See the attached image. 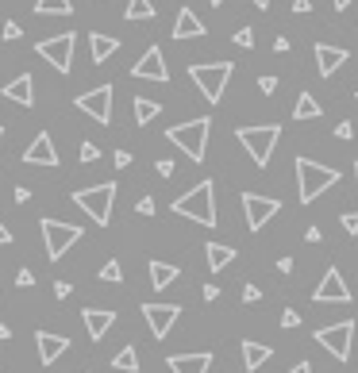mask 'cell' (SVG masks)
I'll return each instance as SVG.
<instances>
[{
	"label": "cell",
	"mask_w": 358,
	"mask_h": 373,
	"mask_svg": "<svg viewBox=\"0 0 358 373\" xmlns=\"http://www.w3.org/2000/svg\"><path fill=\"white\" fill-rule=\"evenodd\" d=\"M219 296V285H205V300H216Z\"/></svg>",
	"instance_id": "cell-51"
},
{
	"label": "cell",
	"mask_w": 358,
	"mask_h": 373,
	"mask_svg": "<svg viewBox=\"0 0 358 373\" xmlns=\"http://www.w3.org/2000/svg\"><path fill=\"white\" fill-rule=\"evenodd\" d=\"M12 197H15V204H27V200H31V189H27V185H20Z\"/></svg>",
	"instance_id": "cell-44"
},
{
	"label": "cell",
	"mask_w": 358,
	"mask_h": 373,
	"mask_svg": "<svg viewBox=\"0 0 358 373\" xmlns=\"http://www.w3.org/2000/svg\"><path fill=\"white\" fill-rule=\"evenodd\" d=\"M112 166H116V169H127V166H132V154H127V150H116V158H112Z\"/></svg>",
	"instance_id": "cell-41"
},
{
	"label": "cell",
	"mask_w": 358,
	"mask_h": 373,
	"mask_svg": "<svg viewBox=\"0 0 358 373\" xmlns=\"http://www.w3.org/2000/svg\"><path fill=\"white\" fill-rule=\"evenodd\" d=\"M354 185H358V162H354Z\"/></svg>",
	"instance_id": "cell-54"
},
{
	"label": "cell",
	"mask_w": 358,
	"mask_h": 373,
	"mask_svg": "<svg viewBox=\"0 0 358 373\" xmlns=\"http://www.w3.org/2000/svg\"><path fill=\"white\" fill-rule=\"evenodd\" d=\"M4 242H12V231H8L4 220H0V247H4Z\"/></svg>",
	"instance_id": "cell-49"
},
{
	"label": "cell",
	"mask_w": 358,
	"mask_h": 373,
	"mask_svg": "<svg viewBox=\"0 0 358 373\" xmlns=\"http://www.w3.org/2000/svg\"><path fill=\"white\" fill-rule=\"evenodd\" d=\"M73 104H77V108L85 112V116H93L96 124H112V85L89 89V93H81Z\"/></svg>",
	"instance_id": "cell-11"
},
{
	"label": "cell",
	"mask_w": 358,
	"mask_h": 373,
	"mask_svg": "<svg viewBox=\"0 0 358 373\" xmlns=\"http://www.w3.org/2000/svg\"><path fill=\"white\" fill-rule=\"evenodd\" d=\"M231 43L243 46V51H250V46H255V31H250V27H239V31L231 35Z\"/></svg>",
	"instance_id": "cell-32"
},
{
	"label": "cell",
	"mask_w": 358,
	"mask_h": 373,
	"mask_svg": "<svg viewBox=\"0 0 358 373\" xmlns=\"http://www.w3.org/2000/svg\"><path fill=\"white\" fill-rule=\"evenodd\" d=\"M305 239H308V242H320V239H324V231H320V227H308Z\"/></svg>",
	"instance_id": "cell-48"
},
{
	"label": "cell",
	"mask_w": 358,
	"mask_h": 373,
	"mask_svg": "<svg viewBox=\"0 0 358 373\" xmlns=\"http://www.w3.org/2000/svg\"><path fill=\"white\" fill-rule=\"evenodd\" d=\"M132 108H135V127H146L151 119H158L162 104H158V100H151V96H135Z\"/></svg>",
	"instance_id": "cell-25"
},
{
	"label": "cell",
	"mask_w": 358,
	"mask_h": 373,
	"mask_svg": "<svg viewBox=\"0 0 358 373\" xmlns=\"http://www.w3.org/2000/svg\"><path fill=\"white\" fill-rule=\"evenodd\" d=\"M208 27L197 20V12L193 8H181L177 12V23H174V39H205Z\"/></svg>",
	"instance_id": "cell-21"
},
{
	"label": "cell",
	"mask_w": 358,
	"mask_h": 373,
	"mask_svg": "<svg viewBox=\"0 0 358 373\" xmlns=\"http://www.w3.org/2000/svg\"><path fill=\"white\" fill-rule=\"evenodd\" d=\"M250 4H255V8H270V0H250Z\"/></svg>",
	"instance_id": "cell-53"
},
{
	"label": "cell",
	"mask_w": 358,
	"mask_h": 373,
	"mask_svg": "<svg viewBox=\"0 0 358 373\" xmlns=\"http://www.w3.org/2000/svg\"><path fill=\"white\" fill-rule=\"evenodd\" d=\"M89 51H93V62H104L120 51V39L116 35H104V31H93L89 35Z\"/></svg>",
	"instance_id": "cell-23"
},
{
	"label": "cell",
	"mask_w": 358,
	"mask_h": 373,
	"mask_svg": "<svg viewBox=\"0 0 358 373\" xmlns=\"http://www.w3.org/2000/svg\"><path fill=\"white\" fill-rule=\"evenodd\" d=\"M177 277H181V270H177V266H170V262H151V285H154V289L174 285Z\"/></svg>",
	"instance_id": "cell-26"
},
{
	"label": "cell",
	"mask_w": 358,
	"mask_h": 373,
	"mask_svg": "<svg viewBox=\"0 0 358 373\" xmlns=\"http://www.w3.org/2000/svg\"><path fill=\"white\" fill-rule=\"evenodd\" d=\"M135 212H139V216H154V200H151V197H143L139 204H135Z\"/></svg>",
	"instance_id": "cell-42"
},
{
	"label": "cell",
	"mask_w": 358,
	"mask_h": 373,
	"mask_svg": "<svg viewBox=\"0 0 358 373\" xmlns=\"http://www.w3.org/2000/svg\"><path fill=\"white\" fill-rule=\"evenodd\" d=\"M239 143H243V150L250 154V158L258 162V169L262 166H270V158H274V147H278V139H281V127L278 124H258V127H239Z\"/></svg>",
	"instance_id": "cell-5"
},
{
	"label": "cell",
	"mask_w": 358,
	"mask_h": 373,
	"mask_svg": "<svg viewBox=\"0 0 358 373\" xmlns=\"http://www.w3.org/2000/svg\"><path fill=\"white\" fill-rule=\"evenodd\" d=\"M96 158H101V150L93 143H81V162H96Z\"/></svg>",
	"instance_id": "cell-39"
},
{
	"label": "cell",
	"mask_w": 358,
	"mask_h": 373,
	"mask_svg": "<svg viewBox=\"0 0 358 373\" xmlns=\"http://www.w3.org/2000/svg\"><path fill=\"white\" fill-rule=\"evenodd\" d=\"M154 169H158V177H174V162H170V158H162Z\"/></svg>",
	"instance_id": "cell-43"
},
{
	"label": "cell",
	"mask_w": 358,
	"mask_h": 373,
	"mask_svg": "<svg viewBox=\"0 0 358 373\" xmlns=\"http://www.w3.org/2000/svg\"><path fill=\"white\" fill-rule=\"evenodd\" d=\"M35 346H39V362H43V366H54V362L66 354L70 339L66 335H54V331H35Z\"/></svg>",
	"instance_id": "cell-17"
},
{
	"label": "cell",
	"mask_w": 358,
	"mask_h": 373,
	"mask_svg": "<svg viewBox=\"0 0 358 373\" xmlns=\"http://www.w3.org/2000/svg\"><path fill=\"white\" fill-rule=\"evenodd\" d=\"M293 12H297V15L312 12V0H293Z\"/></svg>",
	"instance_id": "cell-45"
},
{
	"label": "cell",
	"mask_w": 358,
	"mask_h": 373,
	"mask_svg": "<svg viewBox=\"0 0 358 373\" xmlns=\"http://www.w3.org/2000/svg\"><path fill=\"white\" fill-rule=\"evenodd\" d=\"M35 12L39 15H70L73 4L70 0H35Z\"/></svg>",
	"instance_id": "cell-30"
},
{
	"label": "cell",
	"mask_w": 358,
	"mask_h": 373,
	"mask_svg": "<svg viewBox=\"0 0 358 373\" xmlns=\"http://www.w3.org/2000/svg\"><path fill=\"white\" fill-rule=\"evenodd\" d=\"M39 227H43V247H46V258H51V262H58V258L66 254L73 242H81V227H77V223L39 220Z\"/></svg>",
	"instance_id": "cell-7"
},
{
	"label": "cell",
	"mask_w": 358,
	"mask_h": 373,
	"mask_svg": "<svg viewBox=\"0 0 358 373\" xmlns=\"http://www.w3.org/2000/svg\"><path fill=\"white\" fill-rule=\"evenodd\" d=\"M289 51V39L281 35V39H274V54H286Z\"/></svg>",
	"instance_id": "cell-47"
},
{
	"label": "cell",
	"mask_w": 358,
	"mask_h": 373,
	"mask_svg": "<svg viewBox=\"0 0 358 373\" xmlns=\"http://www.w3.org/2000/svg\"><path fill=\"white\" fill-rule=\"evenodd\" d=\"M243 212H247V227H250V231H262V227L281 212V200L262 197V192H243Z\"/></svg>",
	"instance_id": "cell-10"
},
{
	"label": "cell",
	"mask_w": 358,
	"mask_h": 373,
	"mask_svg": "<svg viewBox=\"0 0 358 373\" xmlns=\"http://www.w3.org/2000/svg\"><path fill=\"white\" fill-rule=\"evenodd\" d=\"M354 100H358V93H354Z\"/></svg>",
	"instance_id": "cell-57"
},
{
	"label": "cell",
	"mask_w": 358,
	"mask_h": 373,
	"mask_svg": "<svg viewBox=\"0 0 358 373\" xmlns=\"http://www.w3.org/2000/svg\"><path fill=\"white\" fill-rule=\"evenodd\" d=\"M101 281H108V285H120V281H124V266H120L116 258H112V262H104V266H101Z\"/></svg>",
	"instance_id": "cell-31"
},
{
	"label": "cell",
	"mask_w": 358,
	"mask_h": 373,
	"mask_svg": "<svg viewBox=\"0 0 358 373\" xmlns=\"http://www.w3.org/2000/svg\"><path fill=\"white\" fill-rule=\"evenodd\" d=\"M73 31H62V35H51V39H39L35 43V51H39V58L43 62H51L58 74H70L73 70Z\"/></svg>",
	"instance_id": "cell-8"
},
{
	"label": "cell",
	"mask_w": 358,
	"mask_h": 373,
	"mask_svg": "<svg viewBox=\"0 0 358 373\" xmlns=\"http://www.w3.org/2000/svg\"><path fill=\"white\" fill-rule=\"evenodd\" d=\"M255 300H262V289H258V285H243V304H255Z\"/></svg>",
	"instance_id": "cell-37"
},
{
	"label": "cell",
	"mask_w": 358,
	"mask_h": 373,
	"mask_svg": "<svg viewBox=\"0 0 358 373\" xmlns=\"http://www.w3.org/2000/svg\"><path fill=\"white\" fill-rule=\"evenodd\" d=\"M208 4H216V8H219V4H224V0H208Z\"/></svg>",
	"instance_id": "cell-55"
},
{
	"label": "cell",
	"mask_w": 358,
	"mask_h": 373,
	"mask_svg": "<svg viewBox=\"0 0 358 373\" xmlns=\"http://www.w3.org/2000/svg\"><path fill=\"white\" fill-rule=\"evenodd\" d=\"M312 300L316 304H351V289H347V281H343V273L331 266L328 273H324V281L312 289Z\"/></svg>",
	"instance_id": "cell-12"
},
{
	"label": "cell",
	"mask_w": 358,
	"mask_h": 373,
	"mask_svg": "<svg viewBox=\"0 0 358 373\" xmlns=\"http://www.w3.org/2000/svg\"><path fill=\"white\" fill-rule=\"evenodd\" d=\"M0 93H4V100H15V104H23V108H31V104H35V81H31V74H20L15 81H8Z\"/></svg>",
	"instance_id": "cell-19"
},
{
	"label": "cell",
	"mask_w": 358,
	"mask_h": 373,
	"mask_svg": "<svg viewBox=\"0 0 358 373\" xmlns=\"http://www.w3.org/2000/svg\"><path fill=\"white\" fill-rule=\"evenodd\" d=\"M339 223H343L347 235H358V212H343V216H339Z\"/></svg>",
	"instance_id": "cell-33"
},
{
	"label": "cell",
	"mask_w": 358,
	"mask_h": 373,
	"mask_svg": "<svg viewBox=\"0 0 358 373\" xmlns=\"http://www.w3.org/2000/svg\"><path fill=\"white\" fill-rule=\"evenodd\" d=\"M351 339H354V320H343V323H331V327L316 331V343L335 362H351Z\"/></svg>",
	"instance_id": "cell-9"
},
{
	"label": "cell",
	"mask_w": 358,
	"mask_h": 373,
	"mask_svg": "<svg viewBox=\"0 0 358 373\" xmlns=\"http://www.w3.org/2000/svg\"><path fill=\"white\" fill-rule=\"evenodd\" d=\"M174 216L200 223V227H216V181H200L189 192L174 200Z\"/></svg>",
	"instance_id": "cell-1"
},
{
	"label": "cell",
	"mask_w": 358,
	"mask_h": 373,
	"mask_svg": "<svg viewBox=\"0 0 358 373\" xmlns=\"http://www.w3.org/2000/svg\"><path fill=\"white\" fill-rule=\"evenodd\" d=\"M281 327H300V312H293V308H286V312H281Z\"/></svg>",
	"instance_id": "cell-35"
},
{
	"label": "cell",
	"mask_w": 358,
	"mask_h": 373,
	"mask_svg": "<svg viewBox=\"0 0 358 373\" xmlns=\"http://www.w3.org/2000/svg\"><path fill=\"white\" fill-rule=\"evenodd\" d=\"M270 358H274L270 346L255 343V339H243V366H247L250 373H258V366H266Z\"/></svg>",
	"instance_id": "cell-22"
},
{
	"label": "cell",
	"mask_w": 358,
	"mask_h": 373,
	"mask_svg": "<svg viewBox=\"0 0 358 373\" xmlns=\"http://www.w3.org/2000/svg\"><path fill=\"white\" fill-rule=\"evenodd\" d=\"M15 285H20V289H31V285H35V273H31V270H20V273H15Z\"/></svg>",
	"instance_id": "cell-38"
},
{
	"label": "cell",
	"mask_w": 358,
	"mask_h": 373,
	"mask_svg": "<svg viewBox=\"0 0 358 373\" xmlns=\"http://www.w3.org/2000/svg\"><path fill=\"white\" fill-rule=\"evenodd\" d=\"M166 366L174 373H208V369H212V354H208V351H200V354H174Z\"/></svg>",
	"instance_id": "cell-18"
},
{
	"label": "cell",
	"mask_w": 358,
	"mask_h": 373,
	"mask_svg": "<svg viewBox=\"0 0 358 373\" xmlns=\"http://www.w3.org/2000/svg\"><path fill=\"white\" fill-rule=\"evenodd\" d=\"M124 15L127 20H154V4L151 0H127V8H124Z\"/></svg>",
	"instance_id": "cell-29"
},
{
	"label": "cell",
	"mask_w": 358,
	"mask_h": 373,
	"mask_svg": "<svg viewBox=\"0 0 358 373\" xmlns=\"http://www.w3.org/2000/svg\"><path fill=\"white\" fill-rule=\"evenodd\" d=\"M85 331H89V339H104V331L116 323V312L112 308H85Z\"/></svg>",
	"instance_id": "cell-20"
},
{
	"label": "cell",
	"mask_w": 358,
	"mask_h": 373,
	"mask_svg": "<svg viewBox=\"0 0 358 373\" xmlns=\"http://www.w3.org/2000/svg\"><path fill=\"white\" fill-rule=\"evenodd\" d=\"M335 135H339V139H354V124H351V119H343V124L335 127Z\"/></svg>",
	"instance_id": "cell-40"
},
{
	"label": "cell",
	"mask_w": 358,
	"mask_h": 373,
	"mask_svg": "<svg viewBox=\"0 0 358 373\" xmlns=\"http://www.w3.org/2000/svg\"><path fill=\"white\" fill-rule=\"evenodd\" d=\"M143 315H146V323H151V335L154 339H166L170 331H174L181 308H177V304H143Z\"/></svg>",
	"instance_id": "cell-14"
},
{
	"label": "cell",
	"mask_w": 358,
	"mask_h": 373,
	"mask_svg": "<svg viewBox=\"0 0 358 373\" xmlns=\"http://www.w3.org/2000/svg\"><path fill=\"white\" fill-rule=\"evenodd\" d=\"M258 89H262V93H266V96H270V93H278V77H274V74L258 77Z\"/></svg>",
	"instance_id": "cell-36"
},
{
	"label": "cell",
	"mask_w": 358,
	"mask_h": 373,
	"mask_svg": "<svg viewBox=\"0 0 358 373\" xmlns=\"http://www.w3.org/2000/svg\"><path fill=\"white\" fill-rule=\"evenodd\" d=\"M235 74V66L231 62H208V66H189V77H193V85L205 93V100L208 104H219V96H224V89H227V81H231Z\"/></svg>",
	"instance_id": "cell-6"
},
{
	"label": "cell",
	"mask_w": 358,
	"mask_h": 373,
	"mask_svg": "<svg viewBox=\"0 0 358 373\" xmlns=\"http://www.w3.org/2000/svg\"><path fill=\"white\" fill-rule=\"evenodd\" d=\"M54 296L66 300V296H70V281H58V285H54Z\"/></svg>",
	"instance_id": "cell-46"
},
{
	"label": "cell",
	"mask_w": 358,
	"mask_h": 373,
	"mask_svg": "<svg viewBox=\"0 0 358 373\" xmlns=\"http://www.w3.org/2000/svg\"><path fill=\"white\" fill-rule=\"evenodd\" d=\"M208 131H212V119H208V116H197V119H185V124L170 127L166 139L174 143V147L185 154V158L205 162V154H208Z\"/></svg>",
	"instance_id": "cell-3"
},
{
	"label": "cell",
	"mask_w": 358,
	"mask_h": 373,
	"mask_svg": "<svg viewBox=\"0 0 358 373\" xmlns=\"http://www.w3.org/2000/svg\"><path fill=\"white\" fill-rule=\"evenodd\" d=\"M0 139H4V127H0Z\"/></svg>",
	"instance_id": "cell-56"
},
{
	"label": "cell",
	"mask_w": 358,
	"mask_h": 373,
	"mask_svg": "<svg viewBox=\"0 0 358 373\" xmlns=\"http://www.w3.org/2000/svg\"><path fill=\"white\" fill-rule=\"evenodd\" d=\"M286 373H312V366H308V362H297V366L286 369Z\"/></svg>",
	"instance_id": "cell-50"
},
{
	"label": "cell",
	"mask_w": 358,
	"mask_h": 373,
	"mask_svg": "<svg viewBox=\"0 0 358 373\" xmlns=\"http://www.w3.org/2000/svg\"><path fill=\"white\" fill-rule=\"evenodd\" d=\"M331 4H335L339 12H343V8H351V0H331Z\"/></svg>",
	"instance_id": "cell-52"
},
{
	"label": "cell",
	"mask_w": 358,
	"mask_h": 373,
	"mask_svg": "<svg viewBox=\"0 0 358 373\" xmlns=\"http://www.w3.org/2000/svg\"><path fill=\"white\" fill-rule=\"evenodd\" d=\"M132 77H139V81H158V85H166V81H170V70H166V58H162V46H146V54L132 66Z\"/></svg>",
	"instance_id": "cell-13"
},
{
	"label": "cell",
	"mask_w": 358,
	"mask_h": 373,
	"mask_svg": "<svg viewBox=\"0 0 358 373\" xmlns=\"http://www.w3.org/2000/svg\"><path fill=\"white\" fill-rule=\"evenodd\" d=\"M73 204L89 216L93 223L108 227L112 223V204H116V181H104V185H89V189L73 192Z\"/></svg>",
	"instance_id": "cell-4"
},
{
	"label": "cell",
	"mask_w": 358,
	"mask_h": 373,
	"mask_svg": "<svg viewBox=\"0 0 358 373\" xmlns=\"http://www.w3.org/2000/svg\"><path fill=\"white\" fill-rule=\"evenodd\" d=\"M343 181L335 166H320L312 158H297V189H300V204H312L316 197H324L328 189Z\"/></svg>",
	"instance_id": "cell-2"
},
{
	"label": "cell",
	"mask_w": 358,
	"mask_h": 373,
	"mask_svg": "<svg viewBox=\"0 0 358 373\" xmlns=\"http://www.w3.org/2000/svg\"><path fill=\"white\" fill-rule=\"evenodd\" d=\"M351 51L347 46H335V43H316V66H320V77H331L339 66H347Z\"/></svg>",
	"instance_id": "cell-16"
},
{
	"label": "cell",
	"mask_w": 358,
	"mask_h": 373,
	"mask_svg": "<svg viewBox=\"0 0 358 373\" xmlns=\"http://www.w3.org/2000/svg\"><path fill=\"white\" fill-rule=\"evenodd\" d=\"M205 254H208V270H212V273L227 270V266L235 262V247H224V242H208Z\"/></svg>",
	"instance_id": "cell-24"
},
{
	"label": "cell",
	"mask_w": 358,
	"mask_h": 373,
	"mask_svg": "<svg viewBox=\"0 0 358 373\" xmlns=\"http://www.w3.org/2000/svg\"><path fill=\"white\" fill-rule=\"evenodd\" d=\"M112 369H120V373H135V369H139V354H135V346H124V351L112 358Z\"/></svg>",
	"instance_id": "cell-28"
},
{
	"label": "cell",
	"mask_w": 358,
	"mask_h": 373,
	"mask_svg": "<svg viewBox=\"0 0 358 373\" xmlns=\"http://www.w3.org/2000/svg\"><path fill=\"white\" fill-rule=\"evenodd\" d=\"M316 116H324L320 100H316L312 93H300L297 96V108H293V119H316Z\"/></svg>",
	"instance_id": "cell-27"
},
{
	"label": "cell",
	"mask_w": 358,
	"mask_h": 373,
	"mask_svg": "<svg viewBox=\"0 0 358 373\" xmlns=\"http://www.w3.org/2000/svg\"><path fill=\"white\" fill-rule=\"evenodd\" d=\"M4 39H8V43H15V39H23V27H20V23H15V20H8V23H4Z\"/></svg>",
	"instance_id": "cell-34"
},
{
	"label": "cell",
	"mask_w": 358,
	"mask_h": 373,
	"mask_svg": "<svg viewBox=\"0 0 358 373\" xmlns=\"http://www.w3.org/2000/svg\"><path fill=\"white\" fill-rule=\"evenodd\" d=\"M23 162L27 166H58V150H54V139L46 131H39L31 139V147L23 150Z\"/></svg>",
	"instance_id": "cell-15"
}]
</instances>
